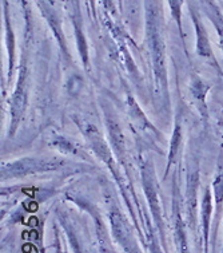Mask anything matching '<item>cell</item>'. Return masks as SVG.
Instances as JSON below:
<instances>
[{
	"label": "cell",
	"instance_id": "1",
	"mask_svg": "<svg viewBox=\"0 0 223 253\" xmlns=\"http://www.w3.org/2000/svg\"><path fill=\"white\" fill-rule=\"evenodd\" d=\"M145 47L151 70V98L158 115L169 117L171 109L166 55V19L162 0H143Z\"/></svg>",
	"mask_w": 223,
	"mask_h": 253
},
{
	"label": "cell",
	"instance_id": "2",
	"mask_svg": "<svg viewBox=\"0 0 223 253\" xmlns=\"http://www.w3.org/2000/svg\"><path fill=\"white\" fill-rule=\"evenodd\" d=\"M200 158H202V137L191 135L183 154V207L187 225L195 228L198 211V192L200 185Z\"/></svg>",
	"mask_w": 223,
	"mask_h": 253
},
{
	"label": "cell",
	"instance_id": "3",
	"mask_svg": "<svg viewBox=\"0 0 223 253\" xmlns=\"http://www.w3.org/2000/svg\"><path fill=\"white\" fill-rule=\"evenodd\" d=\"M74 162L69 158L59 156H27L16 158L14 161L3 162L0 168L1 182L9 180H19L24 177L44 173H56L66 170Z\"/></svg>",
	"mask_w": 223,
	"mask_h": 253
},
{
	"label": "cell",
	"instance_id": "4",
	"mask_svg": "<svg viewBox=\"0 0 223 253\" xmlns=\"http://www.w3.org/2000/svg\"><path fill=\"white\" fill-rule=\"evenodd\" d=\"M100 111L103 114V121H105L106 133H107V141L110 146L112 149L115 158L118 160L119 165L123 169L124 174L131 178L130 173V164H128L127 157V143H126V135H124L123 127L119 121V117L115 111V107L112 102L107 97L99 98Z\"/></svg>",
	"mask_w": 223,
	"mask_h": 253
},
{
	"label": "cell",
	"instance_id": "5",
	"mask_svg": "<svg viewBox=\"0 0 223 253\" xmlns=\"http://www.w3.org/2000/svg\"><path fill=\"white\" fill-rule=\"evenodd\" d=\"M30 88H31V74L30 67L27 65L26 55H22L18 69V81L16 86L9 99V127L8 134L14 135L19 124L23 118L24 111L27 109L28 97H30Z\"/></svg>",
	"mask_w": 223,
	"mask_h": 253
},
{
	"label": "cell",
	"instance_id": "6",
	"mask_svg": "<svg viewBox=\"0 0 223 253\" xmlns=\"http://www.w3.org/2000/svg\"><path fill=\"white\" fill-rule=\"evenodd\" d=\"M126 109H127L128 120L131 122L132 127L135 129L141 141H143V146L141 149L150 147L160 153V143L163 142V135L147 118L141 105L138 103L135 97L130 91L126 94Z\"/></svg>",
	"mask_w": 223,
	"mask_h": 253
},
{
	"label": "cell",
	"instance_id": "7",
	"mask_svg": "<svg viewBox=\"0 0 223 253\" xmlns=\"http://www.w3.org/2000/svg\"><path fill=\"white\" fill-rule=\"evenodd\" d=\"M185 106L182 102H179L175 111V118H174L173 133L170 138L169 150H167V164L164 168L163 181L169 178V175L173 173L178 166L181 165L185 154Z\"/></svg>",
	"mask_w": 223,
	"mask_h": 253
},
{
	"label": "cell",
	"instance_id": "8",
	"mask_svg": "<svg viewBox=\"0 0 223 253\" xmlns=\"http://www.w3.org/2000/svg\"><path fill=\"white\" fill-rule=\"evenodd\" d=\"M188 14L191 18L194 33H195V54L203 60H206L209 66H211L221 77H223V69L219 65L217 55L213 50V44H211L209 34H207V28L203 24L199 9L192 3H188Z\"/></svg>",
	"mask_w": 223,
	"mask_h": 253
},
{
	"label": "cell",
	"instance_id": "9",
	"mask_svg": "<svg viewBox=\"0 0 223 253\" xmlns=\"http://www.w3.org/2000/svg\"><path fill=\"white\" fill-rule=\"evenodd\" d=\"M187 90H188V94H190L194 105H195L200 120L206 125L210 120L207 95H209L210 90H211V84L206 82L202 77L194 74V75L190 77V81H188V84H187Z\"/></svg>",
	"mask_w": 223,
	"mask_h": 253
},
{
	"label": "cell",
	"instance_id": "10",
	"mask_svg": "<svg viewBox=\"0 0 223 253\" xmlns=\"http://www.w3.org/2000/svg\"><path fill=\"white\" fill-rule=\"evenodd\" d=\"M3 8V20H4V37H5V50L8 55V70H7V84L12 83L14 74L16 71V34L12 26V18L9 12V1L1 0Z\"/></svg>",
	"mask_w": 223,
	"mask_h": 253
},
{
	"label": "cell",
	"instance_id": "11",
	"mask_svg": "<svg viewBox=\"0 0 223 253\" xmlns=\"http://www.w3.org/2000/svg\"><path fill=\"white\" fill-rule=\"evenodd\" d=\"M37 4L40 9L41 16L46 19L47 24L50 26L51 31H52L56 41L59 43L60 51L63 52V55L66 58H70L69 50H67V41H66L63 28H62V20H60V16L56 8L51 4L50 0H37Z\"/></svg>",
	"mask_w": 223,
	"mask_h": 253
},
{
	"label": "cell",
	"instance_id": "12",
	"mask_svg": "<svg viewBox=\"0 0 223 253\" xmlns=\"http://www.w3.org/2000/svg\"><path fill=\"white\" fill-rule=\"evenodd\" d=\"M71 22H73L74 34H75V39H76L77 51L79 55L83 62V67L86 70L90 69V54H88V44H87L86 35H84V30H83L82 24V15L79 12V7H77L76 0L73 1V11H71Z\"/></svg>",
	"mask_w": 223,
	"mask_h": 253
},
{
	"label": "cell",
	"instance_id": "13",
	"mask_svg": "<svg viewBox=\"0 0 223 253\" xmlns=\"http://www.w3.org/2000/svg\"><path fill=\"white\" fill-rule=\"evenodd\" d=\"M48 146L56 152H59L60 154H63V156L77 157V158L84 160V161H90V157L87 156V153L83 152L75 141L66 137L63 134H54L48 141Z\"/></svg>",
	"mask_w": 223,
	"mask_h": 253
},
{
	"label": "cell",
	"instance_id": "14",
	"mask_svg": "<svg viewBox=\"0 0 223 253\" xmlns=\"http://www.w3.org/2000/svg\"><path fill=\"white\" fill-rule=\"evenodd\" d=\"M214 197L213 190L209 185L203 189L202 204H200V218H202V232H203V243H205V253H209V233H210V221L211 213L214 209Z\"/></svg>",
	"mask_w": 223,
	"mask_h": 253
},
{
	"label": "cell",
	"instance_id": "15",
	"mask_svg": "<svg viewBox=\"0 0 223 253\" xmlns=\"http://www.w3.org/2000/svg\"><path fill=\"white\" fill-rule=\"evenodd\" d=\"M202 11L213 24L218 35V46L223 54V12L214 0H200Z\"/></svg>",
	"mask_w": 223,
	"mask_h": 253
},
{
	"label": "cell",
	"instance_id": "16",
	"mask_svg": "<svg viewBox=\"0 0 223 253\" xmlns=\"http://www.w3.org/2000/svg\"><path fill=\"white\" fill-rule=\"evenodd\" d=\"M211 188H213V197H214L215 217L218 221L223 207V150L219 153L215 173L211 181Z\"/></svg>",
	"mask_w": 223,
	"mask_h": 253
},
{
	"label": "cell",
	"instance_id": "17",
	"mask_svg": "<svg viewBox=\"0 0 223 253\" xmlns=\"http://www.w3.org/2000/svg\"><path fill=\"white\" fill-rule=\"evenodd\" d=\"M169 4L170 15L177 24L178 34L182 41V46L185 51L187 52L186 48V34H185V28H183V5H185V0H166Z\"/></svg>",
	"mask_w": 223,
	"mask_h": 253
},
{
	"label": "cell",
	"instance_id": "18",
	"mask_svg": "<svg viewBox=\"0 0 223 253\" xmlns=\"http://www.w3.org/2000/svg\"><path fill=\"white\" fill-rule=\"evenodd\" d=\"M20 4H22V9H23L24 16H26V35L28 34V37H31V30H32V23H31V11H30V7H28L27 0H20Z\"/></svg>",
	"mask_w": 223,
	"mask_h": 253
},
{
	"label": "cell",
	"instance_id": "19",
	"mask_svg": "<svg viewBox=\"0 0 223 253\" xmlns=\"http://www.w3.org/2000/svg\"><path fill=\"white\" fill-rule=\"evenodd\" d=\"M139 0H124V9L128 16H134L138 12Z\"/></svg>",
	"mask_w": 223,
	"mask_h": 253
},
{
	"label": "cell",
	"instance_id": "20",
	"mask_svg": "<svg viewBox=\"0 0 223 253\" xmlns=\"http://www.w3.org/2000/svg\"><path fill=\"white\" fill-rule=\"evenodd\" d=\"M100 1H102V5H103L105 11L110 15V16H115V15L118 14L114 0H100Z\"/></svg>",
	"mask_w": 223,
	"mask_h": 253
},
{
	"label": "cell",
	"instance_id": "21",
	"mask_svg": "<svg viewBox=\"0 0 223 253\" xmlns=\"http://www.w3.org/2000/svg\"><path fill=\"white\" fill-rule=\"evenodd\" d=\"M218 126H219V129H221V131H222V134H223V117H222V118H219Z\"/></svg>",
	"mask_w": 223,
	"mask_h": 253
},
{
	"label": "cell",
	"instance_id": "22",
	"mask_svg": "<svg viewBox=\"0 0 223 253\" xmlns=\"http://www.w3.org/2000/svg\"><path fill=\"white\" fill-rule=\"evenodd\" d=\"M119 4H120V8L123 9V0H119Z\"/></svg>",
	"mask_w": 223,
	"mask_h": 253
},
{
	"label": "cell",
	"instance_id": "23",
	"mask_svg": "<svg viewBox=\"0 0 223 253\" xmlns=\"http://www.w3.org/2000/svg\"><path fill=\"white\" fill-rule=\"evenodd\" d=\"M222 253H223V252H222Z\"/></svg>",
	"mask_w": 223,
	"mask_h": 253
}]
</instances>
